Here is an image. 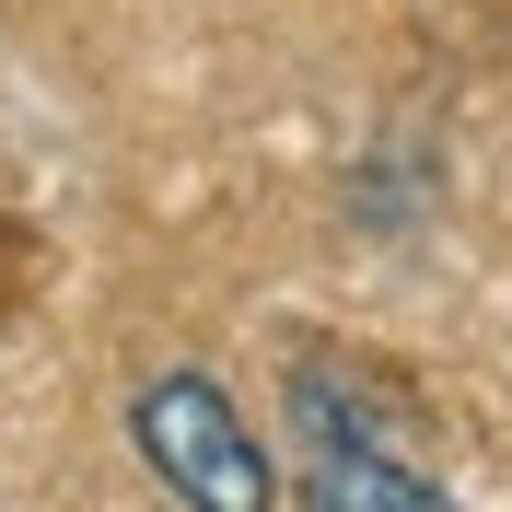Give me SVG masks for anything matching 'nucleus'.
Listing matches in <instances>:
<instances>
[{
  "label": "nucleus",
  "mask_w": 512,
  "mask_h": 512,
  "mask_svg": "<svg viewBox=\"0 0 512 512\" xmlns=\"http://www.w3.org/2000/svg\"><path fill=\"white\" fill-rule=\"evenodd\" d=\"M291 489H303V512H454L443 466L419 454L408 396H384L350 361L291 373Z\"/></svg>",
  "instance_id": "nucleus-1"
},
{
  "label": "nucleus",
  "mask_w": 512,
  "mask_h": 512,
  "mask_svg": "<svg viewBox=\"0 0 512 512\" xmlns=\"http://www.w3.org/2000/svg\"><path fill=\"white\" fill-rule=\"evenodd\" d=\"M128 454L152 466V489L175 512H280V466L245 431L222 373L198 361H163V373L128 384Z\"/></svg>",
  "instance_id": "nucleus-2"
}]
</instances>
